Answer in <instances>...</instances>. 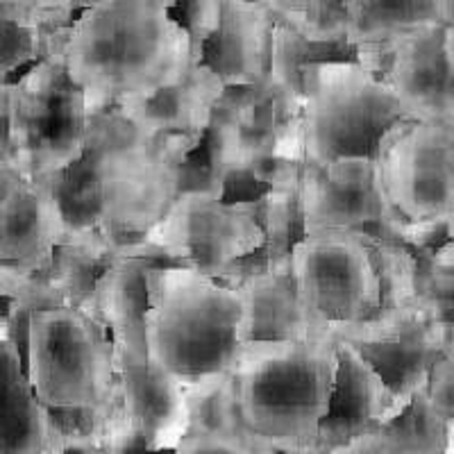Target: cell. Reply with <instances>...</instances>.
<instances>
[{
  "label": "cell",
  "mask_w": 454,
  "mask_h": 454,
  "mask_svg": "<svg viewBox=\"0 0 454 454\" xmlns=\"http://www.w3.org/2000/svg\"><path fill=\"white\" fill-rule=\"evenodd\" d=\"M202 139H150L116 109L89 121L75 164L48 176L67 221V243L139 241L177 196L180 166Z\"/></svg>",
  "instance_id": "cell-1"
},
{
  "label": "cell",
  "mask_w": 454,
  "mask_h": 454,
  "mask_svg": "<svg viewBox=\"0 0 454 454\" xmlns=\"http://www.w3.org/2000/svg\"><path fill=\"white\" fill-rule=\"evenodd\" d=\"M59 51L91 116L148 91L189 59H198L164 0H96L62 27Z\"/></svg>",
  "instance_id": "cell-2"
},
{
  "label": "cell",
  "mask_w": 454,
  "mask_h": 454,
  "mask_svg": "<svg viewBox=\"0 0 454 454\" xmlns=\"http://www.w3.org/2000/svg\"><path fill=\"white\" fill-rule=\"evenodd\" d=\"M145 282L148 362L184 387L234 372L248 340L241 289L184 266H153Z\"/></svg>",
  "instance_id": "cell-3"
},
{
  "label": "cell",
  "mask_w": 454,
  "mask_h": 454,
  "mask_svg": "<svg viewBox=\"0 0 454 454\" xmlns=\"http://www.w3.org/2000/svg\"><path fill=\"white\" fill-rule=\"evenodd\" d=\"M334 377L336 340H246L234 368L243 423L275 450L309 454L330 411Z\"/></svg>",
  "instance_id": "cell-4"
},
{
  "label": "cell",
  "mask_w": 454,
  "mask_h": 454,
  "mask_svg": "<svg viewBox=\"0 0 454 454\" xmlns=\"http://www.w3.org/2000/svg\"><path fill=\"white\" fill-rule=\"evenodd\" d=\"M404 119L393 89L359 59H323L305 73L298 153L305 164L380 157L388 129Z\"/></svg>",
  "instance_id": "cell-5"
},
{
  "label": "cell",
  "mask_w": 454,
  "mask_h": 454,
  "mask_svg": "<svg viewBox=\"0 0 454 454\" xmlns=\"http://www.w3.org/2000/svg\"><path fill=\"white\" fill-rule=\"evenodd\" d=\"M289 273L311 336L355 340L382 305V279L364 232L302 234L291 246Z\"/></svg>",
  "instance_id": "cell-6"
},
{
  "label": "cell",
  "mask_w": 454,
  "mask_h": 454,
  "mask_svg": "<svg viewBox=\"0 0 454 454\" xmlns=\"http://www.w3.org/2000/svg\"><path fill=\"white\" fill-rule=\"evenodd\" d=\"M23 359L27 380L46 407H98L119 395L112 336L80 307L32 311Z\"/></svg>",
  "instance_id": "cell-7"
},
{
  "label": "cell",
  "mask_w": 454,
  "mask_h": 454,
  "mask_svg": "<svg viewBox=\"0 0 454 454\" xmlns=\"http://www.w3.org/2000/svg\"><path fill=\"white\" fill-rule=\"evenodd\" d=\"M59 36L46 57L10 82V160L27 180L62 173L87 145L91 114L68 75Z\"/></svg>",
  "instance_id": "cell-8"
},
{
  "label": "cell",
  "mask_w": 454,
  "mask_h": 454,
  "mask_svg": "<svg viewBox=\"0 0 454 454\" xmlns=\"http://www.w3.org/2000/svg\"><path fill=\"white\" fill-rule=\"evenodd\" d=\"M144 239L160 246L176 266L223 278L230 266L266 246L262 198L225 200L202 192L177 193Z\"/></svg>",
  "instance_id": "cell-9"
},
{
  "label": "cell",
  "mask_w": 454,
  "mask_h": 454,
  "mask_svg": "<svg viewBox=\"0 0 454 454\" xmlns=\"http://www.w3.org/2000/svg\"><path fill=\"white\" fill-rule=\"evenodd\" d=\"M387 196L404 221L439 223L454 207V129L403 119L380 148Z\"/></svg>",
  "instance_id": "cell-10"
},
{
  "label": "cell",
  "mask_w": 454,
  "mask_h": 454,
  "mask_svg": "<svg viewBox=\"0 0 454 454\" xmlns=\"http://www.w3.org/2000/svg\"><path fill=\"white\" fill-rule=\"evenodd\" d=\"M298 200L305 234L348 230L387 232L404 239L409 223L388 200L380 157H340L323 166L302 161Z\"/></svg>",
  "instance_id": "cell-11"
},
{
  "label": "cell",
  "mask_w": 454,
  "mask_h": 454,
  "mask_svg": "<svg viewBox=\"0 0 454 454\" xmlns=\"http://www.w3.org/2000/svg\"><path fill=\"white\" fill-rule=\"evenodd\" d=\"M443 30L409 36L384 51H359L356 59L382 75L393 89L404 119L454 129V75L445 59Z\"/></svg>",
  "instance_id": "cell-12"
},
{
  "label": "cell",
  "mask_w": 454,
  "mask_h": 454,
  "mask_svg": "<svg viewBox=\"0 0 454 454\" xmlns=\"http://www.w3.org/2000/svg\"><path fill=\"white\" fill-rule=\"evenodd\" d=\"M225 84L205 62L189 59L164 82L119 103L116 112L150 139L192 137L205 139Z\"/></svg>",
  "instance_id": "cell-13"
},
{
  "label": "cell",
  "mask_w": 454,
  "mask_h": 454,
  "mask_svg": "<svg viewBox=\"0 0 454 454\" xmlns=\"http://www.w3.org/2000/svg\"><path fill=\"white\" fill-rule=\"evenodd\" d=\"M116 350L119 393L125 419L148 452L177 450L189 432L186 388L176 377L148 362V356Z\"/></svg>",
  "instance_id": "cell-14"
},
{
  "label": "cell",
  "mask_w": 454,
  "mask_h": 454,
  "mask_svg": "<svg viewBox=\"0 0 454 454\" xmlns=\"http://www.w3.org/2000/svg\"><path fill=\"white\" fill-rule=\"evenodd\" d=\"M391 393L382 375L352 340H336V377L330 411L320 423L309 454H330L339 445L387 423Z\"/></svg>",
  "instance_id": "cell-15"
},
{
  "label": "cell",
  "mask_w": 454,
  "mask_h": 454,
  "mask_svg": "<svg viewBox=\"0 0 454 454\" xmlns=\"http://www.w3.org/2000/svg\"><path fill=\"white\" fill-rule=\"evenodd\" d=\"M450 325L452 320L432 309H423L393 336L356 343L352 340L387 382L391 393L388 419L407 407L413 395L427 388L434 364L448 352Z\"/></svg>",
  "instance_id": "cell-16"
},
{
  "label": "cell",
  "mask_w": 454,
  "mask_h": 454,
  "mask_svg": "<svg viewBox=\"0 0 454 454\" xmlns=\"http://www.w3.org/2000/svg\"><path fill=\"white\" fill-rule=\"evenodd\" d=\"M67 243V221L51 177L23 180L0 218V266L16 273H39Z\"/></svg>",
  "instance_id": "cell-17"
},
{
  "label": "cell",
  "mask_w": 454,
  "mask_h": 454,
  "mask_svg": "<svg viewBox=\"0 0 454 454\" xmlns=\"http://www.w3.org/2000/svg\"><path fill=\"white\" fill-rule=\"evenodd\" d=\"M273 12L259 0H223L216 30L202 46V62L225 87H257L269 80Z\"/></svg>",
  "instance_id": "cell-18"
},
{
  "label": "cell",
  "mask_w": 454,
  "mask_h": 454,
  "mask_svg": "<svg viewBox=\"0 0 454 454\" xmlns=\"http://www.w3.org/2000/svg\"><path fill=\"white\" fill-rule=\"evenodd\" d=\"M0 454H52L51 416L27 380L14 325L0 334Z\"/></svg>",
  "instance_id": "cell-19"
},
{
  "label": "cell",
  "mask_w": 454,
  "mask_h": 454,
  "mask_svg": "<svg viewBox=\"0 0 454 454\" xmlns=\"http://www.w3.org/2000/svg\"><path fill=\"white\" fill-rule=\"evenodd\" d=\"M348 43L359 51H384L409 36L445 27L454 0H346Z\"/></svg>",
  "instance_id": "cell-20"
},
{
  "label": "cell",
  "mask_w": 454,
  "mask_h": 454,
  "mask_svg": "<svg viewBox=\"0 0 454 454\" xmlns=\"http://www.w3.org/2000/svg\"><path fill=\"white\" fill-rule=\"evenodd\" d=\"M248 311V340L307 339L305 314L286 263H269L237 284Z\"/></svg>",
  "instance_id": "cell-21"
},
{
  "label": "cell",
  "mask_w": 454,
  "mask_h": 454,
  "mask_svg": "<svg viewBox=\"0 0 454 454\" xmlns=\"http://www.w3.org/2000/svg\"><path fill=\"white\" fill-rule=\"evenodd\" d=\"M186 388L189 432L186 434H232V436H257L246 427L239 411L234 372L207 377Z\"/></svg>",
  "instance_id": "cell-22"
},
{
  "label": "cell",
  "mask_w": 454,
  "mask_h": 454,
  "mask_svg": "<svg viewBox=\"0 0 454 454\" xmlns=\"http://www.w3.org/2000/svg\"><path fill=\"white\" fill-rule=\"evenodd\" d=\"M275 19L314 43L348 42L346 0H259Z\"/></svg>",
  "instance_id": "cell-23"
},
{
  "label": "cell",
  "mask_w": 454,
  "mask_h": 454,
  "mask_svg": "<svg viewBox=\"0 0 454 454\" xmlns=\"http://www.w3.org/2000/svg\"><path fill=\"white\" fill-rule=\"evenodd\" d=\"M82 0H0V19L55 32L71 26Z\"/></svg>",
  "instance_id": "cell-24"
},
{
  "label": "cell",
  "mask_w": 454,
  "mask_h": 454,
  "mask_svg": "<svg viewBox=\"0 0 454 454\" xmlns=\"http://www.w3.org/2000/svg\"><path fill=\"white\" fill-rule=\"evenodd\" d=\"M176 454H278V450L259 436L186 434Z\"/></svg>",
  "instance_id": "cell-25"
},
{
  "label": "cell",
  "mask_w": 454,
  "mask_h": 454,
  "mask_svg": "<svg viewBox=\"0 0 454 454\" xmlns=\"http://www.w3.org/2000/svg\"><path fill=\"white\" fill-rule=\"evenodd\" d=\"M23 180H26V176L21 173V168L12 160H7V157H0V218H3L10 196Z\"/></svg>",
  "instance_id": "cell-26"
},
{
  "label": "cell",
  "mask_w": 454,
  "mask_h": 454,
  "mask_svg": "<svg viewBox=\"0 0 454 454\" xmlns=\"http://www.w3.org/2000/svg\"><path fill=\"white\" fill-rule=\"evenodd\" d=\"M330 454H384V452H382V443H380V434H377V429H372V432L362 434V436H356V439L339 445V448L332 450Z\"/></svg>",
  "instance_id": "cell-27"
},
{
  "label": "cell",
  "mask_w": 454,
  "mask_h": 454,
  "mask_svg": "<svg viewBox=\"0 0 454 454\" xmlns=\"http://www.w3.org/2000/svg\"><path fill=\"white\" fill-rule=\"evenodd\" d=\"M0 157L10 160V82H0Z\"/></svg>",
  "instance_id": "cell-28"
},
{
  "label": "cell",
  "mask_w": 454,
  "mask_h": 454,
  "mask_svg": "<svg viewBox=\"0 0 454 454\" xmlns=\"http://www.w3.org/2000/svg\"><path fill=\"white\" fill-rule=\"evenodd\" d=\"M443 51H445V59H448L450 64V71H452L454 75V16H452V21H450L443 30Z\"/></svg>",
  "instance_id": "cell-29"
},
{
  "label": "cell",
  "mask_w": 454,
  "mask_h": 454,
  "mask_svg": "<svg viewBox=\"0 0 454 454\" xmlns=\"http://www.w3.org/2000/svg\"><path fill=\"white\" fill-rule=\"evenodd\" d=\"M443 227H445V237H448V243L454 248V207L448 212V216L443 218Z\"/></svg>",
  "instance_id": "cell-30"
},
{
  "label": "cell",
  "mask_w": 454,
  "mask_h": 454,
  "mask_svg": "<svg viewBox=\"0 0 454 454\" xmlns=\"http://www.w3.org/2000/svg\"><path fill=\"white\" fill-rule=\"evenodd\" d=\"M450 355H454V318H452V325H450V346H448Z\"/></svg>",
  "instance_id": "cell-31"
},
{
  "label": "cell",
  "mask_w": 454,
  "mask_h": 454,
  "mask_svg": "<svg viewBox=\"0 0 454 454\" xmlns=\"http://www.w3.org/2000/svg\"><path fill=\"white\" fill-rule=\"evenodd\" d=\"M145 454H176V450H168V452H145Z\"/></svg>",
  "instance_id": "cell-32"
},
{
  "label": "cell",
  "mask_w": 454,
  "mask_h": 454,
  "mask_svg": "<svg viewBox=\"0 0 454 454\" xmlns=\"http://www.w3.org/2000/svg\"><path fill=\"white\" fill-rule=\"evenodd\" d=\"M164 3H166V5H168V7H173V5H176V3H177V0H164Z\"/></svg>",
  "instance_id": "cell-33"
},
{
  "label": "cell",
  "mask_w": 454,
  "mask_h": 454,
  "mask_svg": "<svg viewBox=\"0 0 454 454\" xmlns=\"http://www.w3.org/2000/svg\"><path fill=\"white\" fill-rule=\"evenodd\" d=\"M98 454H109V452H98Z\"/></svg>",
  "instance_id": "cell-34"
}]
</instances>
